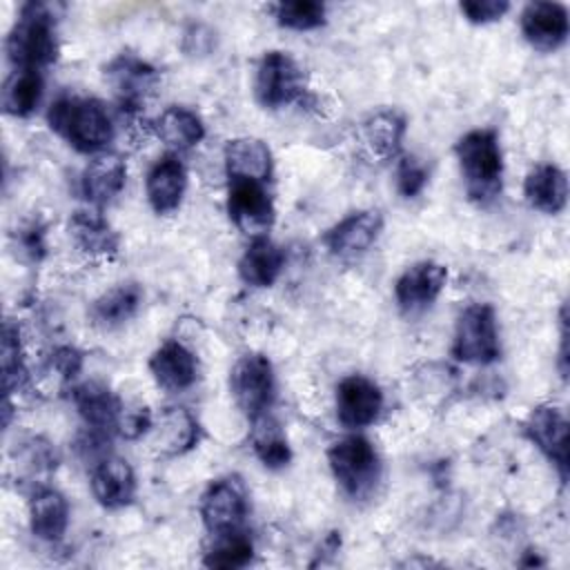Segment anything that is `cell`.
<instances>
[{"label":"cell","instance_id":"1","mask_svg":"<svg viewBox=\"0 0 570 570\" xmlns=\"http://www.w3.org/2000/svg\"><path fill=\"white\" fill-rule=\"evenodd\" d=\"M7 56L16 71H42L58 58L56 16L49 4L27 2L7 36Z\"/></svg>","mask_w":570,"mask_h":570},{"label":"cell","instance_id":"2","mask_svg":"<svg viewBox=\"0 0 570 570\" xmlns=\"http://www.w3.org/2000/svg\"><path fill=\"white\" fill-rule=\"evenodd\" d=\"M47 120L58 136L82 154H96L114 138L111 118L96 98L60 96L51 102Z\"/></svg>","mask_w":570,"mask_h":570},{"label":"cell","instance_id":"3","mask_svg":"<svg viewBox=\"0 0 570 570\" xmlns=\"http://www.w3.org/2000/svg\"><path fill=\"white\" fill-rule=\"evenodd\" d=\"M456 160L470 200L485 205L494 200L503 185V156L494 129H472L459 138Z\"/></svg>","mask_w":570,"mask_h":570},{"label":"cell","instance_id":"4","mask_svg":"<svg viewBox=\"0 0 570 570\" xmlns=\"http://www.w3.org/2000/svg\"><path fill=\"white\" fill-rule=\"evenodd\" d=\"M327 463L338 488L352 499H367L381 479L379 452L361 434H350L332 443Z\"/></svg>","mask_w":570,"mask_h":570},{"label":"cell","instance_id":"5","mask_svg":"<svg viewBox=\"0 0 570 570\" xmlns=\"http://www.w3.org/2000/svg\"><path fill=\"white\" fill-rule=\"evenodd\" d=\"M499 354H501V347H499L497 316L492 305L488 303L468 305L456 321L452 356L463 363L488 365L497 361Z\"/></svg>","mask_w":570,"mask_h":570},{"label":"cell","instance_id":"6","mask_svg":"<svg viewBox=\"0 0 570 570\" xmlns=\"http://www.w3.org/2000/svg\"><path fill=\"white\" fill-rule=\"evenodd\" d=\"M229 387L236 405L249 421L269 412L276 394V379L269 358L263 354L240 356L232 367Z\"/></svg>","mask_w":570,"mask_h":570},{"label":"cell","instance_id":"7","mask_svg":"<svg viewBox=\"0 0 570 570\" xmlns=\"http://www.w3.org/2000/svg\"><path fill=\"white\" fill-rule=\"evenodd\" d=\"M256 98L267 109H278L303 100L305 76L296 60L285 51H267L256 69Z\"/></svg>","mask_w":570,"mask_h":570},{"label":"cell","instance_id":"8","mask_svg":"<svg viewBox=\"0 0 570 570\" xmlns=\"http://www.w3.org/2000/svg\"><path fill=\"white\" fill-rule=\"evenodd\" d=\"M247 512V490L238 476L216 479L200 499V517L212 537L243 530Z\"/></svg>","mask_w":570,"mask_h":570},{"label":"cell","instance_id":"9","mask_svg":"<svg viewBox=\"0 0 570 570\" xmlns=\"http://www.w3.org/2000/svg\"><path fill=\"white\" fill-rule=\"evenodd\" d=\"M227 214L240 232L256 238L272 227L276 212L263 183L249 178H229Z\"/></svg>","mask_w":570,"mask_h":570},{"label":"cell","instance_id":"10","mask_svg":"<svg viewBox=\"0 0 570 570\" xmlns=\"http://www.w3.org/2000/svg\"><path fill=\"white\" fill-rule=\"evenodd\" d=\"M105 78L122 109H138L158 87L160 73L134 53H120L105 67Z\"/></svg>","mask_w":570,"mask_h":570},{"label":"cell","instance_id":"11","mask_svg":"<svg viewBox=\"0 0 570 570\" xmlns=\"http://www.w3.org/2000/svg\"><path fill=\"white\" fill-rule=\"evenodd\" d=\"M383 407L381 387L361 374H350L336 385V419L341 425L356 430L372 425Z\"/></svg>","mask_w":570,"mask_h":570},{"label":"cell","instance_id":"12","mask_svg":"<svg viewBox=\"0 0 570 570\" xmlns=\"http://www.w3.org/2000/svg\"><path fill=\"white\" fill-rule=\"evenodd\" d=\"M448 269L441 263L434 261H421L407 267L394 285L396 305L403 314H419L425 307H430L441 289L445 287Z\"/></svg>","mask_w":570,"mask_h":570},{"label":"cell","instance_id":"13","mask_svg":"<svg viewBox=\"0 0 570 570\" xmlns=\"http://www.w3.org/2000/svg\"><path fill=\"white\" fill-rule=\"evenodd\" d=\"M530 441L548 456L559 470L561 479L568 476V421L554 405H539L525 421Z\"/></svg>","mask_w":570,"mask_h":570},{"label":"cell","instance_id":"14","mask_svg":"<svg viewBox=\"0 0 570 570\" xmlns=\"http://www.w3.org/2000/svg\"><path fill=\"white\" fill-rule=\"evenodd\" d=\"M570 31L568 11L559 2H530L521 11V33L537 51L559 49Z\"/></svg>","mask_w":570,"mask_h":570},{"label":"cell","instance_id":"15","mask_svg":"<svg viewBox=\"0 0 570 570\" xmlns=\"http://www.w3.org/2000/svg\"><path fill=\"white\" fill-rule=\"evenodd\" d=\"M383 229V218L376 209H363L345 216L325 234L327 249L338 258H354L365 254Z\"/></svg>","mask_w":570,"mask_h":570},{"label":"cell","instance_id":"16","mask_svg":"<svg viewBox=\"0 0 570 570\" xmlns=\"http://www.w3.org/2000/svg\"><path fill=\"white\" fill-rule=\"evenodd\" d=\"M89 483L94 499L107 510L129 505L136 494V476L131 465L114 454H107L94 463Z\"/></svg>","mask_w":570,"mask_h":570},{"label":"cell","instance_id":"17","mask_svg":"<svg viewBox=\"0 0 570 570\" xmlns=\"http://www.w3.org/2000/svg\"><path fill=\"white\" fill-rule=\"evenodd\" d=\"M71 399L89 430L107 434V436H111L114 432L120 430L122 405H120L118 396L107 385H102L98 381L82 383V385L73 387Z\"/></svg>","mask_w":570,"mask_h":570},{"label":"cell","instance_id":"18","mask_svg":"<svg viewBox=\"0 0 570 570\" xmlns=\"http://www.w3.org/2000/svg\"><path fill=\"white\" fill-rule=\"evenodd\" d=\"M187 189V171L176 154H165L147 171L145 191L151 209L160 216L176 212Z\"/></svg>","mask_w":570,"mask_h":570},{"label":"cell","instance_id":"19","mask_svg":"<svg viewBox=\"0 0 570 570\" xmlns=\"http://www.w3.org/2000/svg\"><path fill=\"white\" fill-rule=\"evenodd\" d=\"M149 372L158 387L167 392H183L196 383L198 361L178 341H165L149 358Z\"/></svg>","mask_w":570,"mask_h":570},{"label":"cell","instance_id":"20","mask_svg":"<svg viewBox=\"0 0 570 570\" xmlns=\"http://www.w3.org/2000/svg\"><path fill=\"white\" fill-rule=\"evenodd\" d=\"M151 448L160 456H180L198 443V421L185 407H169L160 414L158 423H151Z\"/></svg>","mask_w":570,"mask_h":570},{"label":"cell","instance_id":"21","mask_svg":"<svg viewBox=\"0 0 570 570\" xmlns=\"http://www.w3.org/2000/svg\"><path fill=\"white\" fill-rule=\"evenodd\" d=\"M125 176L127 167L118 154H98L94 160H89L80 176L82 196L94 207H100L120 194L125 187Z\"/></svg>","mask_w":570,"mask_h":570},{"label":"cell","instance_id":"22","mask_svg":"<svg viewBox=\"0 0 570 570\" xmlns=\"http://www.w3.org/2000/svg\"><path fill=\"white\" fill-rule=\"evenodd\" d=\"M523 196L530 207L543 214H559L568 203V178L561 167L552 163L530 169L523 183Z\"/></svg>","mask_w":570,"mask_h":570},{"label":"cell","instance_id":"23","mask_svg":"<svg viewBox=\"0 0 570 570\" xmlns=\"http://www.w3.org/2000/svg\"><path fill=\"white\" fill-rule=\"evenodd\" d=\"M223 156L229 178H249L267 183L272 176V151L261 138H234L225 145Z\"/></svg>","mask_w":570,"mask_h":570},{"label":"cell","instance_id":"24","mask_svg":"<svg viewBox=\"0 0 570 570\" xmlns=\"http://www.w3.org/2000/svg\"><path fill=\"white\" fill-rule=\"evenodd\" d=\"M69 505L67 499L47 485L36 488L29 501V525L33 537L42 541H58L67 532Z\"/></svg>","mask_w":570,"mask_h":570},{"label":"cell","instance_id":"25","mask_svg":"<svg viewBox=\"0 0 570 570\" xmlns=\"http://www.w3.org/2000/svg\"><path fill=\"white\" fill-rule=\"evenodd\" d=\"M69 234L78 249L89 256H111L118 252V234L111 229L98 207L73 212Z\"/></svg>","mask_w":570,"mask_h":570},{"label":"cell","instance_id":"26","mask_svg":"<svg viewBox=\"0 0 570 570\" xmlns=\"http://www.w3.org/2000/svg\"><path fill=\"white\" fill-rule=\"evenodd\" d=\"M403 134H405V118L394 109L372 114L361 127L363 147L370 154V158L379 163H385L399 154Z\"/></svg>","mask_w":570,"mask_h":570},{"label":"cell","instance_id":"27","mask_svg":"<svg viewBox=\"0 0 570 570\" xmlns=\"http://www.w3.org/2000/svg\"><path fill=\"white\" fill-rule=\"evenodd\" d=\"M283 265V249L267 236H256L238 261V274L252 287H272L281 276Z\"/></svg>","mask_w":570,"mask_h":570},{"label":"cell","instance_id":"28","mask_svg":"<svg viewBox=\"0 0 570 570\" xmlns=\"http://www.w3.org/2000/svg\"><path fill=\"white\" fill-rule=\"evenodd\" d=\"M252 448L258 461L269 470H281L289 463L292 450L281 423L269 414H261L252 419Z\"/></svg>","mask_w":570,"mask_h":570},{"label":"cell","instance_id":"29","mask_svg":"<svg viewBox=\"0 0 570 570\" xmlns=\"http://www.w3.org/2000/svg\"><path fill=\"white\" fill-rule=\"evenodd\" d=\"M156 134L165 145H169L171 149L183 151V149H189V147H194L203 140L205 125H203V120L196 111H191L187 107L171 105L158 116Z\"/></svg>","mask_w":570,"mask_h":570},{"label":"cell","instance_id":"30","mask_svg":"<svg viewBox=\"0 0 570 570\" xmlns=\"http://www.w3.org/2000/svg\"><path fill=\"white\" fill-rule=\"evenodd\" d=\"M142 303V289L138 283H120L114 289L96 298L91 316L102 327H118L136 316Z\"/></svg>","mask_w":570,"mask_h":570},{"label":"cell","instance_id":"31","mask_svg":"<svg viewBox=\"0 0 570 570\" xmlns=\"http://www.w3.org/2000/svg\"><path fill=\"white\" fill-rule=\"evenodd\" d=\"M42 98L40 71H13L2 89V107L9 116L27 118Z\"/></svg>","mask_w":570,"mask_h":570},{"label":"cell","instance_id":"32","mask_svg":"<svg viewBox=\"0 0 570 570\" xmlns=\"http://www.w3.org/2000/svg\"><path fill=\"white\" fill-rule=\"evenodd\" d=\"M252 557H254V543L243 530H238V532L214 537V546L205 552L203 563L216 570H234V568L247 566Z\"/></svg>","mask_w":570,"mask_h":570},{"label":"cell","instance_id":"33","mask_svg":"<svg viewBox=\"0 0 570 570\" xmlns=\"http://www.w3.org/2000/svg\"><path fill=\"white\" fill-rule=\"evenodd\" d=\"M27 379V370L22 363V345H20V330L11 321L2 327V385L4 394L9 396L18 387H22Z\"/></svg>","mask_w":570,"mask_h":570},{"label":"cell","instance_id":"34","mask_svg":"<svg viewBox=\"0 0 570 570\" xmlns=\"http://www.w3.org/2000/svg\"><path fill=\"white\" fill-rule=\"evenodd\" d=\"M276 22L285 29L309 31L325 22V4L314 0H287L276 7Z\"/></svg>","mask_w":570,"mask_h":570},{"label":"cell","instance_id":"35","mask_svg":"<svg viewBox=\"0 0 570 570\" xmlns=\"http://www.w3.org/2000/svg\"><path fill=\"white\" fill-rule=\"evenodd\" d=\"M56 463H58V454H56L53 445L47 443L40 436L24 441L16 452V465L29 479H33V476L38 479L40 474H49L56 468Z\"/></svg>","mask_w":570,"mask_h":570},{"label":"cell","instance_id":"36","mask_svg":"<svg viewBox=\"0 0 570 570\" xmlns=\"http://www.w3.org/2000/svg\"><path fill=\"white\" fill-rule=\"evenodd\" d=\"M428 183V167L414 158V156H403L396 165V189L405 198H414L423 191Z\"/></svg>","mask_w":570,"mask_h":570},{"label":"cell","instance_id":"37","mask_svg":"<svg viewBox=\"0 0 570 570\" xmlns=\"http://www.w3.org/2000/svg\"><path fill=\"white\" fill-rule=\"evenodd\" d=\"M16 249H20V254L29 261H40L47 252V243H45V225H40L38 220L27 223L18 234H16Z\"/></svg>","mask_w":570,"mask_h":570},{"label":"cell","instance_id":"38","mask_svg":"<svg viewBox=\"0 0 570 570\" xmlns=\"http://www.w3.org/2000/svg\"><path fill=\"white\" fill-rule=\"evenodd\" d=\"M508 9H510V4L505 0H468V2H461V13L472 24L494 22V20L503 18V13H508Z\"/></svg>","mask_w":570,"mask_h":570},{"label":"cell","instance_id":"39","mask_svg":"<svg viewBox=\"0 0 570 570\" xmlns=\"http://www.w3.org/2000/svg\"><path fill=\"white\" fill-rule=\"evenodd\" d=\"M82 367V354L76 347H56L49 356V372H53L60 381H71Z\"/></svg>","mask_w":570,"mask_h":570}]
</instances>
